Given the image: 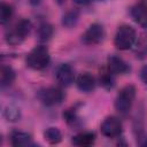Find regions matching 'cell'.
Segmentation results:
<instances>
[{"label":"cell","mask_w":147,"mask_h":147,"mask_svg":"<svg viewBox=\"0 0 147 147\" xmlns=\"http://www.w3.org/2000/svg\"><path fill=\"white\" fill-rule=\"evenodd\" d=\"M99 82H100V85L103 86L105 88L109 90V88H113L114 85H115V80H114V77H113V74L107 70L105 72H102L99 77Z\"/></svg>","instance_id":"obj_20"},{"label":"cell","mask_w":147,"mask_h":147,"mask_svg":"<svg viewBox=\"0 0 147 147\" xmlns=\"http://www.w3.org/2000/svg\"><path fill=\"white\" fill-rule=\"evenodd\" d=\"M107 68L113 75H124L130 71V65L119 56L110 55L107 60Z\"/></svg>","instance_id":"obj_8"},{"label":"cell","mask_w":147,"mask_h":147,"mask_svg":"<svg viewBox=\"0 0 147 147\" xmlns=\"http://www.w3.org/2000/svg\"><path fill=\"white\" fill-rule=\"evenodd\" d=\"M38 98L45 106H55L63 101L64 93L59 87H47L39 91Z\"/></svg>","instance_id":"obj_5"},{"label":"cell","mask_w":147,"mask_h":147,"mask_svg":"<svg viewBox=\"0 0 147 147\" xmlns=\"http://www.w3.org/2000/svg\"><path fill=\"white\" fill-rule=\"evenodd\" d=\"M95 141V134L93 132H80L72 138V144L79 147H87L93 145Z\"/></svg>","instance_id":"obj_13"},{"label":"cell","mask_w":147,"mask_h":147,"mask_svg":"<svg viewBox=\"0 0 147 147\" xmlns=\"http://www.w3.org/2000/svg\"><path fill=\"white\" fill-rule=\"evenodd\" d=\"M5 117L10 121V122H15V121H18L20 117H21V113H20V109L15 108V107H7L6 110H5Z\"/></svg>","instance_id":"obj_21"},{"label":"cell","mask_w":147,"mask_h":147,"mask_svg":"<svg viewBox=\"0 0 147 147\" xmlns=\"http://www.w3.org/2000/svg\"><path fill=\"white\" fill-rule=\"evenodd\" d=\"M44 138L48 144L55 145V144H59L62 140V134H61V131L57 127L52 126V127H48L44 132Z\"/></svg>","instance_id":"obj_16"},{"label":"cell","mask_w":147,"mask_h":147,"mask_svg":"<svg viewBox=\"0 0 147 147\" xmlns=\"http://www.w3.org/2000/svg\"><path fill=\"white\" fill-rule=\"evenodd\" d=\"M101 133L107 138H116L122 133V123L117 117L109 116L101 124Z\"/></svg>","instance_id":"obj_7"},{"label":"cell","mask_w":147,"mask_h":147,"mask_svg":"<svg viewBox=\"0 0 147 147\" xmlns=\"http://www.w3.org/2000/svg\"><path fill=\"white\" fill-rule=\"evenodd\" d=\"M10 142L13 146L20 147V146H30L32 145V137L22 131H14L10 134Z\"/></svg>","instance_id":"obj_12"},{"label":"cell","mask_w":147,"mask_h":147,"mask_svg":"<svg viewBox=\"0 0 147 147\" xmlns=\"http://www.w3.org/2000/svg\"><path fill=\"white\" fill-rule=\"evenodd\" d=\"M91 0H74V2L75 3H77V5H86V3H88Z\"/></svg>","instance_id":"obj_24"},{"label":"cell","mask_w":147,"mask_h":147,"mask_svg":"<svg viewBox=\"0 0 147 147\" xmlns=\"http://www.w3.org/2000/svg\"><path fill=\"white\" fill-rule=\"evenodd\" d=\"M56 80L61 86H70L75 80V74L72 68L67 63L61 64L56 70Z\"/></svg>","instance_id":"obj_9"},{"label":"cell","mask_w":147,"mask_h":147,"mask_svg":"<svg viewBox=\"0 0 147 147\" xmlns=\"http://www.w3.org/2000/svg\"><path fill=\"white\" fill-rule=\"evenodd\" d=\"M13 14H14L13 7L9 3L1 2V5H0V22H1V24L5 25L6 23H8L11 18Z\"/></svg>","instance_id":"obj_17"},{"label":"cell","mask_w":147,"mask_h":147,"mask_svg":"<svg viewBox=\"0 0 147 147\" xmlns=\"http://www.w3.org/2000/svg\"><path fill=\"white\" fill-rule=\"evenodd\" d=\"M76 85L78 90L82 92H85V93L91 92L95 87V78L88 72L80 74L76 79Z\"/></svg>","instance_id":"obj_11"},{"label":"cell","mask_w":147,"mask_h":147,"mask_svg":"<svg viewBox=\"0 0 147 147\" xmlns=\"http://www.w3.org/2000/svg\"><path fill=\"white\" fill-rule=\"evenodd\" d=\"M132 20L141 28L147 29V5L145 2L136 3L130 10Z\"/></svg>","instance_id":"obj_10"},{"label":"cell","mask_w":147,"mask_h":147,"mask_svg":"<svg viewBox=\"0 0 147 147\" xmlns=\"http://www.w3.org/2000/svg\"><path fill=\"white\" fill-rule=\"evenodd\" d=\"M134 96H136V87L133 85L124 86L118 92V94H117V96L115 99V108H116V110L122 115L129 114L131 108H132Z\"/></svg>","instance_id":"obj_3"},{"label":"cell","mask_w":147,"mask_h":147,"mask_svg":"<svg viewBox=\"0 0 147 147\" xmlns=\"http://www.w3.org/2000/svg\"><path fill=\"white\" fill-rule=\"evenodd\" d=\"M105 37L103 26L99 23L91 24L82 36V41L86 45H96L102 41Z\"/></svg>","instance_id":"obj_6"},{"label":"cell","mask_w":147,"mask_h":147,"mask_svg":"<svg viewBox=\"0 0 147 147\" xmlns=\"http://www.w3.org/2000/svg\"><path fill=\"white\" fill-rule=\"evenodd\" d=\"M32 30V24L29 20H21L15 28L9 31V33L6 34V40L8 44L11 45H17L22 42L31 32Z\"/></svg>","instance_id":"obj_4"},{"label":"cell","mask_w":147,"mask_h":147,"mask_svg":"<svg viewBox=\"0 0 147 147\" xmlns=\"http://www.w3.org/2000/svg\"><path fill=\"white\" fill-rule=\"evenodd\" d=\"M51 61L49 52L46 46H36L26 56V65L33 70L45 69Z\"/></svg>","instance_id":"obj_1"},{"label":"cell","mask_w":147,"mask_h":147,"mask_svg":"<svg viewBox=\"0 0 147 147\" xmlns=\"http://www.w3.org/2000/svg\"><path fill=\"white\" fill-rule=\"evenodd\" d=\"M53 36V28L48 23H41L38 28V38L40 41H47Z\"/></svg>","instance_id":"obj_18"},{"label":"cell","mask_w":147,"mask_h":147,"mask_svg":"<svg viewBox=\"0 0 147 147\" xmlns=\"http://www.w3.org/2000/svg\"><path fill=\"white\" fill-rule=\"evenodd\" d=\"M15 80V71L9 65H2L0 70V83L1 86H9Z\"/></svg>","instance_id":"obj_14"},{"label":"cell","mask_w":147,"mask_h":147,"mask_svg":"<svg viewBox=\"0 0 147 147\" xmlns=\"http://www.w3.org/2000/svg\"><path fill=\"white\" fill-rule=\"evenodd\" d=\"M63 118H64L69 124H74V122L77 121V115H76V113H75L74 110L69 109V110H67L65 113H63Z\"/></svg>","instance_id":"obj_22"},{"label":"cell","mask_w":147,"mask_h":147,"mask_svg":"<svg viewBox=\"0 0 147 147\" xmlns=\"http://www.w3.org/2000/svg\"><path fill=\"white\" fill-rule=\"evenodd\" d=\"M140 78L145 85H147V64H145L140 70Z\"/></svg>","instance_id":"obj_23"},{"label":"cell","mask_w":147,"mask_h":147,"mask_svg":"<svg viewBox=\"0 0 147 147\" xmlns=\"http://www.w3.org/2000/svg\"><path fill=\"white\" fill-rule=\"evenodd\" d=\"M29 2H30L32 6H37V5H39V3L41 2V0H29Z\"/></svg>","instance_id":"obj_25"},{"label":"cell","mask_w":147,"mask_h":147,"mask_svg":"<svg viewBox=\"0 0 147 147\" xmlns=\"http://www.w3.org/2000/svg\"><path fill=\"white\" fill-rule=\"evenodd\" d=\"M134 54L137 59H145L147 56V34H141L134 44Z\"/></svg>","instance_id":"obj_15"},{"label":"cell","mask_w":147,"mask_h":147,"mask_svg":"<svg viewBox=\"0 0 147 147\" xmlns=\"http://www.w3.org/2000/svg\"><path fill=\"white\" fill-rule=\"evenodd\" d=\"M137 40L136 30L130 25H121L115 34L114 45L119 51H126L134 46Z\"/></svg>","instance_id":"obj_2"},{"label":"cell","mask_w":147,"mask_h":147,"mask_svg":"<svg viewBox=\"0 0 147 147\" xmlns=\"http://www.w3.org/2000/svg\"><path fill=\"white\" fill-rule=\"evenodd\" d=\"M64 1H65V0H56V2H59L60 5H61V3H63Z\"/></svg>","instance_id":"obj_26"},{"label":"cell","mask_w":147,"mask_h":147,"mask_svg":"<svg viewBox=\"0 0 147 147\" xmlns=\"http://www.w3.org/2000/svg\"><path fill=\"white\" fill-rule=\"evenodd\" d=\"M78 17H79V14H78L77 10H70V11H68V13L63 16V18H62V24H63L64 26H67V28H72V26H75V25L77 24Z\"/></svg>","instance_id":"obj_19"}]
</instances>
